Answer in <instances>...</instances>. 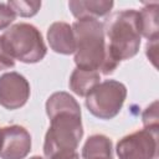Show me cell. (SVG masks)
Segmentation results:
<instances>
[{"label":"cell","instance_id":"obj_1","mask_svg":"<svg viewBox=\"0 0 159 159\" xmlns=\"http://www.w3.org/2000/svg\"><path fill=\"white\" fill-rule=\"evenodd\" d=\"M50 127L45 135L43 154L47 159H58L77 153L83 137L81 107L67 92H55L46 101Z\"/></svg>","mask_w":159,"mask_h":159},{"label":"cell","instance_id":"obj_2","mask_svg":"<svg viewBox=\"0 0 159 159\" xmlns=\"http://www.w3.org/2000/svg\"><path fill=\"white\" fill-rule=\"evenodd\" d=\"M71 26L76 40L77 68L97 71L106 76L113 73L119 63L108 53L103 24L98 20L84 19L75 21Z\"/></svg>","mask_w":159,"mask_h":159},{"label":"cell","instance_id":"obj_3","mask_svg":"<svg viewBox=\"0 0 159 159\" xmlns=\"http://www.w3.org/2000/svg\"><path fill=\"white\" fill-rule=\"evenodd\" d=\"M104 36L108 39L109 56L118 63L135 56L140 46L139 12L134 9L113 12L103 24Z\"/></svg>","mask_w":159,"mask_h":159},{"label":"cell","instance_id":"obj_4","mask_svg":"<svg viewBox=\"0 0 159 159\" xmlns=\"http://www.w3.org/2000/svg\"><path fill=\"white\" fill-rule=\"evenodd\" d=\"M14 60L24 63H36L43 60L47 47L40 30L27 22H19L10 26L1 35Z\"/></svg>","mask_w":159,"mask_h":159},{"label":"cell","instance_id":"obj_5","mask_svg":"<svg viewBox=\"0 0 159 159\" xmlns=\"http://www.w3.org/2000/svg\"><path fill=\"white\" fill-rule=\"evenodd\" d=\"M127 97L125 86L116 80L99 82L87 96L86 107L91 114L99 119L114 118L123 107Z\"/></svg>","mask_w":159,"mask_h":159},{"label":"cell","instance_id":"obj_6","mask_svg":"<svg viewBox=\"0 0 159 159\" xmlns=\"http://www.w3.org/2000/svg\"><path fill=\"white\" fill-rule=\"evenodd\" d=\"M119 159H155L158 157V130L140 129L119 139L116 147Z\"/></svg>","mask_w":159,"mask_h":159},{"label":"cell","instance_id":"obj_7","mask_svg":"<svg viewBox=\"0 0 159 159\" xmlns=\"http://www.w3.org/2000/svg\"><path fill=\"white\" fill-rule=\"evenodd\" d=\"M30 97V83L17 72H6L0 76V106L6 109H19Z\"/></svg>","mask_w":159,"mask_h":159},{"label":"cell","instance_id":"obj_8","mask_svg":"<svg viewBox=\"0 0 159 159\" xmlns=\"http://www.w3.org/2000/svg\"><path fill=\"white\" fill-rule=\"evenodd\" d=\"M31 150V135L26 128L14 124L0 128V158L25 159Z\"/></svg>","mask_w":159,"mask_h":159},{"label":"cell","instance_id":"obj_9","mask_svg":"<svg viewBox=\"0 0 159 159\" xmlns=\"http://www.w3.org/2000/svg\"><path fill=\"white\" fill-rule=\"evenodd\" d=\"M47 41L51 50L61 55H71L76 51V40L72 26L63 21L50 25L47 30Z\"/></svg>","mask_w":159,"mask_h":159},{"label":"cell","instance_id":"obj_10","mask_svg":"<svg viewBox=\"0 0 159 159\" xmlns=\"http://www.w3.org/2000/svg\"><path fill=\"white\" fill-rule=\"evenodd\" d=\"M114 2L107 0H72L68 2L70 11L78 20L93 19L98 20L99 17L106 16L112 10Z\"/></svg>","mask_w":159,"mask_h":159},{"label":"cell","instance_id":"obj_11","mask_svg":"<svg viewBox=\"0 0 159 159\" xmlns=\"http://www.w3.org/2000/svg\"><path fill=\"white\" fill-rule=\"evenodd\" d=\"M99 72L97 71H89V70H82V68H75L70 77V88L72 92H75L77 96L86 97L101 81Z\"/></svg>","mask_w":159,"mask_h":159},{"label":"cell","instance_id":"obj_12","mask_svg":"<svg viewBox=\"0 0 159 159\" xmlns=\"http://www.w3.org/2000/svg\"><path fill=\"white\" fill-rule=\"evenodd\" d=\"M82 159H113L111 139L103 134L91 135L82 148Z\"/></svg>","mask_w":159,"mask_h":159},{"label":"cell","instance_id":"obj_13","mask_svg":"<svg viewBox=\"0 0 159 159\" xmlns=\"http://www.w3.org/2000/svg\"><path fill=\"white\" fill-rule=\"evenodd\" d=\"M139 12V26L140 34L148 41L158 40V2L145 4Z\"/></svg>","mask_w":159,"mask_h":159},{"label":"cell","instance_id":"obj_14","mask_svg":"<svg viewBox=\"0 0 159 159\" xmlns=\"http://www.w3.org/2000/svg\"><path fill=\"white\" fill-rule=\"evenodd\" d=\"M7 5L15 12V15H19L21 17H31L39 12V10L41 7V1L12 0V1H9Z\"/></svg>","mask_w":159,"mask_h":159},{"label":"cell","instance_id":"obj_15","mask_svg":"<svg viewBox=\"0 0 159 159\" xmlns=\"http://www.w3.org/2000/svg\"><path fill=\"white\" fill-rule=\"evenodd\" d=\"M142 120L144 124L145 129L150 130H158L159 128V119H158V101H154L152 104H149L143 114H142Z\"/></svg>","mask_w":159,"mask_h":159},{"label":"cell","instance_id":"obj_16","mask_svg":"<svg viewBox=\"0 0 159 159\" xmlns=\"http://www.w3.org/2000/svg\"><path fill=\"white\" fill-rule=\"evenodd\" d=\"M15 17L16 15L10 9L7 2H0V30L7 29L15 20Z\"/></svg>","mask_w":159,"mask_h":159},{"label":"cell","instance_id":"obj_17","mask_svg":"<svg viewBox=\"0 0 159 159\" xmlns=\"http://www.w3.org/2000/svg\"><path fill=\"white\" fill-rule=\"evenodd\" d=\"M14 66H15V60L10 55L2 37L0 36V71L12 68Z\"/></svg>","mask_w":159,"mask_h":159},{"label":"cell","instance_id":"obj_18","mask_svg":"<svg viewBox=\"0 0 159 159\" xmlns=\"http://www.w3.org/2000/svg\"><path fill=\"white\" fill-rule=\"evenodd\" d=\"M30 159H43V158H41V157H39V155H35V157H31Z\"/></svg>","mask_w":159,"mask_h":159}]
</instances>
